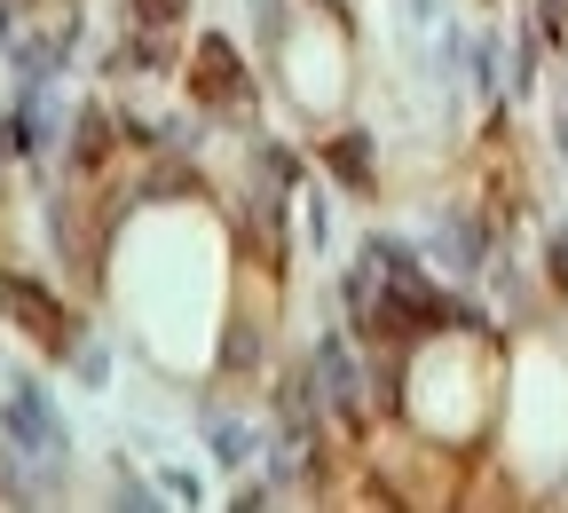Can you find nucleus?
<instances>
[{"instance_id": "nucleus-1", "label": "nucleus", "mask_w": 568, "mask_h": 513, "mask_svg": "<svg viewBox=\"0 0 568 513\" xmlns=\"http://www.w3.org/2000/svg\"><path fill=\"white\" fill-rule=\"evenodd\" d=\"M9 434L24 451H55L63 443V426H55V411H48V395L32 380H9Z\"/></svg>"}, {"instance_id": "nucleus-3", "label": "nucleus", "mask_w": 568, "mask_h": 513, "mask_svg": "<svg viewBox=\"0 0 568 513\" xmlns=\"http://www.w3.org/2000/svg\"><path fill=\"white\" fill-rule=\"evenodd\" d=\"M213 451H222V459H245V426H213Z\"/></svg>"}, {"instance_id": "nucleus-2", "label": "nucleus", "mask_w": 568, "mask_h": 513, "mask_svg": "<svg viewBox=\"0 0 568 513\" xmlns=\"http://www.w3.org/2000/svg\"><path fill=\"white\" fill-rule=\"evenodd\" d=\"M316 372H324V395H332L339 411H355V363H347V348H339V340H324V348H316Z\"/></svg>"}, {"instance_id": "nucleus-4", "label": "nucleus", "mask_w": 568, "mask_h": 513, "mask_svg": "<svg viewBox=\"0 0 568 513\" xmlns=\"http://www.w3.org/2000/svg\"><path fill=\"white\" fill-rule=\"evenodd\" d=\"M142 17H151V24H166V17H174V0H142Z\"/></svg>"}]
</instances>
